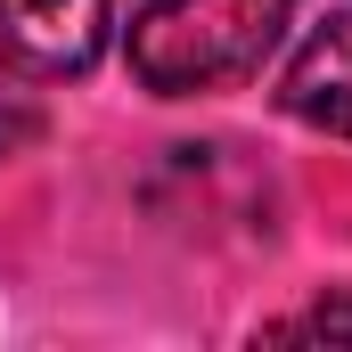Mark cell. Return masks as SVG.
Here are the masks:
<instances>
[{"instance_id":"6da1fadb","label":"cell","mask_w":352,"mask_h":352,"mask_svg":"<svg viewBox=\"0 0 352 352\" xmlns=\"http://www.w3.org/2000/svg\"><path fill=\"white\" fill-rule=\"evenodd\" d=\"M295 0H148L123 33L131 82L148 98H197L263 74Z\"/></svg>"},{"instance_id":"7a4b0ae2","label":"cell","mask_w":352,"mask_h":352,"mask_svg":"<svg viewBox=\"0 0 352 352\" xmlns=\"http://www.w3.org/2000/svg\"><path fill=\"white\" fill-rule=\"evenodd\" d=\"M115 0H0V66L25 82H74L107 58Z\"/></svg>"},{"instance_id":"3957f363","label":"cell","mask_w":352,"mask_h":352,"mask_svg":"<svg viewBox=\"0 0 352 352\" xmlns=\"http://www.w3.org/2000/svg\"><path fill=\"white\" fill-rule=\"evenodd\" d=\"M278 115L303 131L352 140V8H336L278 74Z\"/></svg>"},{"instance_id":"277c9868","label":"cell","mask_w":352,"mask_h":352,"mask_svg":"<svg viewBox=\"0 0 352 352\" xmlns=\"http://www.w3.org/2000/svg\"><path fill=\"white\" fill-rule=\"evenodd\" d=\"M263 336H270V344H352V295H320V303L270 320Z\"/></svg>"},{"instance_id":"5b68a950","label":"cell","mask_w":352,"mask_h":352,"mask_svg":"<svg viewBox=\"0 0 352 352\" xmlns=\"http://www.w3.org/2000/svg\"><path fill=\"white\" fill-rule=\"evenodd\" d=\"M41 140V107L25 98V90L0 82V156H16V148H33Z\"/></svg>"}]
</instances>
